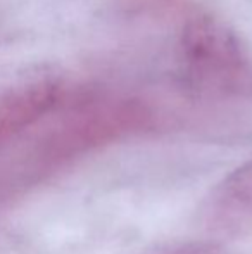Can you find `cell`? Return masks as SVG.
I'll use <instances>...</instances> for the list:
<instances>
[{
  "mask_svg": "<svg viewBox=\"0 0 252 254\" xmlns=\"http://www.w3.org/2000/svg\"><path fill=\"white\" fill-rule=\"evenodd\" d=\"M178 57L190 88L205 95H252V59L246 44L221 17L194 14L183 23Z\"/></svg>",
  "mask_w": 252,
  "mask_h": 254,
  "instance_id": "6da1fadb",
  "label": "cell"
},
{
  "mask_svg": "<svg viewBox=\"0 0 252 254\" xmlns=\"http://www.w3.org/2000/svg\"><path fill=\"white\" fill-rule=\"evenodd\" d=\"M67 97L57 71L38 69L0 90V163L24 133L59 109Z\"/></svg>",
  "mask_w": 252,
  "mask_h": 254,
  "instance_id": "7a4b0ae2",
  "label": "cell"
},
{
  "mask_svg": "<svg viewBox=\"0 0 252 254\" xmlns=\"http://www.w3.org/2000/svg\"><path fill=\"white\" fill-rule=\"evenodd\" d=\"M218 199L228 209L252 213V157L223 180L218 189Z\"/></svg>",
  "mask_w": 252,
  "mask_h": 254,
  "instance_id": "3957f363",
  "label": "cell"
}]
</instances>
